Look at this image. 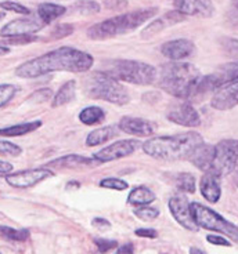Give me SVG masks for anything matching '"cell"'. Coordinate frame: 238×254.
I'll list each match as a JSON object with an SVG mask.
<instances>
[{"label":"cell","mask_w":238,"mask_h":254,"mask_svg":"<svg viewBox=\"0 0 238 254\" xmlns=\"http://www.w3.org/2000/svg\"><path fill=\"white\" fill-rule=\"evenodd\" d=\"M93 63L94 60L90 54L65 46L21 64L15 69V75L24 79H35L57 70L79 73L87 72L93 66Z\"/></svg>","instance_id":"1"},{"label":"cell","mask_w":238,"mask_h":254,"mask_svg":"<svg viewBox=\"0 0 238 254\" xmlns=\"http://www.w3.org/2000/svg\"><path fill=\"white\" fill-rule=\"evenodd\" d=\"M202 79V73L193 64L172 61L159 66L157 80L165 93L187 100L198 94Z\"/></svg>","instance_id":"2"},{"label":"cell","mask_w":238,"mask_h":254,"mask_svg":"<svg viewBox=\"0 0 238 254\" xmlns=\"http://www.w3.org/2000/svg\"><path fill=\"white\" fill-rule=\"evenodd\" d=\"M204 144L202 135L197 131L155 137L143 144V151L158 160H184L190 159L193 152Z\"/></svg>","instance_id":"3"},{"label":"cell","mask_w":238,"mask_h":254,"mask_svg":"<svg viewBox=\"0 0 238 254\" xmlns=\"http://www.w3.org/2000/svg\"><path fill=\"white\" fill-rule=\"evenodd\" d=\"M157 13H158L157 7H144V8L135 10L122 15H116L91 26L87 31V36L98 40V39H108L125 35V33L135 31L136 28L143 25L144 22H147L148 19L153 18Z\"/></svg>","instance_id":"4"},{"label":"cell","mask_w":238,"mask_h":254,"mask_svg":"<svg viewBox=\"0 0 238 254\" xmlns=\"http://www.w3.org/2000/svg\"><path fill=\"white\" fill-rule=\"evenodd\" d=\"M83 89L86 95H89L90 98L103 100L116 105H125L130 100L128 89L122 83L107 75L103 70L89 75L84 80Z\"/></svg>","instance_id":"5"},{"label":"cell","mask_w":238,"mask_h":254,"mask_svg":"<svg viewBox=\"0 0 238 254\" xmlns=\"http://www.w3.org/2000/svg\"><path fill=\"white\" fill-rule=\"evenodd\" d=\"M103 72L119 82L147 86L158 79V69L150 64L135 60H116L105 64Z\"/></svg>","instance_id":"6"},{"label":"cell","mask_w":238,"mask_h":254,"mask_svg":"<svg viewBox=\"0 0 238 254\" xmlns=\"http://www.w3.org/2000/svg\"><path fill=\"white\" fill-rule=\"evenodd\" d=\"M191 207H193L194 217H195L198 227L215 231V232H220L238 243V227L236 224L227 221L225 217L220 216L215 210L209 209L205 204L193 202Z\"/></svg>","instance_id":"7"},{"label":"cell","mask_w":238,"mask_h":254,"mask_svg":"<svg viewBox=\"0 0 238 254\" xmlns=\"http://www.w3.org/2000/svg\"><path fill=\"white\" fill-rule=\"evenodd\" d=\"M238 166V140L226 138L215 145V160L209 170L219 178L225 177Z\"/></svg>","instance_id":"8"},{"label":"cell","mask_w":238,"mask_h":254,"mask_svg":"<svg viewBox=\"0 0 238 254\" xmlns=\"http://www.w3.org/2000/svg\"><path fill=\"white\" fill-rule=\"evenodd\" d=\"M238 80V61L223 64L211 75L204 76L200 84L198 94H204L208 91H218L230 83Z\"/></svg>","instance_id":"9"},{"label":"cell","mask_w":238,"mask_h":254,"mask_svg":"<svg viewBox=\"0 0 238 254\" xmlns=\"http://www.w3.org/2000/svg\"><path fill=\"white\" fill-rule=\"evenodd\" d=\"M169 210L172 213V216L176 221L180 224L181 227L188 231H198V224L195 221V217H194L193 207L191 203L188 202L186 195L179 193V195H174L170 197L169 200Z\"/></svg>","instance_id":"10"},{"label":"cell","mask_w":238,"mask_h":254,"mask_svg":"<svg viewBox=\"0 0 238 254\" xmlns=\"http://www.w3.org/2000/svg\"><path fill=\"white\" fill-rule=\"evenodd\" d=\"M53 176H54V172L49 170L47 167H40V169L11 173L6 177V181L7 184L11 185L14 188H31Z\"/></svg>","instance_id":"11"},{"label":"cell","mask_w":238,"mask_h":254,"mask_svg":"<svg viewBox=\"0 0 238 254\" xmlns=\"http://www.w3.org/2000/svg\"><path fill=\"white\" fill-rule=\"evenodd\" d=\"M139 145V142L136 140H121L116 141L111 145L105 146L103 149H100L98 152L93 155V159L100 163H108L112 160L126 158L129 155L135 152L136 148Z\"/></svg>","instance_id":"12"},{"label":"cell","mask_w":238,"mask_h":254,"mask_svg":"<svg viewBox=\"0 0 238 254\" xmlns=\"http://www.w3.org/2000/svg\"><path fill=\"white\" fill-rule=\"evenodd\" d=\"M167 119L172 123L186 127H197L201 123L198 111L188 102H180L173 105L167 112Z\"/></svg>","instance_id":"13"},{"label":"cell","mask_w":238,"mask_h":254,"mask_svg":"<svg viewBox=\"0 0 238 254\" xmlns=\"http://www.w3.org/2000/svg\"><path fill=\"white\" fill-rule=\"evenodd\" d=\"M45 24L35 18H18L8 22L0 29L1 38L7 36H22V35H35Z\"/></svg>","instance_id":"14"},{"label":"cell","mask_w":238,"mask_h":254,"mask_svg":"<svg viewBox=\"0 0 238 254\" xmlns=\"http://www.w3.org/2000/svg\"><path fill=\"white\" fill-rule=\"evenodd\" d=\"M119 128L123 133L136 137H150L153 135L157 128V125L153 122L143 119V118H135V116H123L119 121Z\"/></svg>","instance_id":"15"},{"label":"cell","mask_w":238,"mask_h":254,"mask_svg":"<svg viewBox=\"0 0 238 254\" xmlns=\"http://www.w3.org/2000/svg\"><path fill=\"white\" fill-rule=\"evenodd\" d=\"M195 50V46L188 39H174L161 46V53L169 60L179 63L184 58L190 57Z\"/></svg>","instance_id":"16"},{"label":"cell","mask_w":238,"mask_h":254,"mask_svg":"<svg viewBox=\"0 0 238 254\" xmlns=\"http://www.w3.org/2000/svg\"><path fill=\"white\" fill-rule=\"evenodd\" d=\"M238 105V80L218 90L213 95L211 107L218 111H229Z\"/></svg>","instance_id":"17"},{"label":"cell","mask_w":238,"mask_h":254,"mask_svg":"<svg viewBox=\"0 0 238 254\" xmlns=\"http://www.w3.org/2000/svg\"><path fill=\"white\" fill-rule=\"evenodd\" d=\"M187 18V15H184L180 11L174 10V11H169L161 18H157L155 21H153L150 25H147L142 32V38L143 39H150L158 35L159 32H162L163 29H166L170 25H174V24H179L181 21H184Z\"/></svg>","instance_id":"18"},{"label":"cell","mask_w":238,"mask_h":254,"mask_svg":"<svg viewBox=\"0 0 238 254\" xmlns=\"http://www.w3.org/2000/svg\"><path fill=\"white\" fill-rule=\"evenodd\" d=\"M173 6L177 11L184 15H200V17H211L213 14V4L211 1L201 0H177L173 1Z\"/></svg>","instance_id":"19"},{"label":"cell","mask_w":238,"mask_h":254,"mask_svg":"<svg viewBox=\"0 0 238 254\" xmlns=\"http://www.w3.org/2000/svg\"><path fill=\"white\" fill-rule=\"evenodd\" d=\"M220 178L215 176L213 173H205L200 181L201 195L205 197L209 203H216L219 202L222 196V188H220Z\"/></svg>","instance_id":"20"},{"label":"cell","mask_w":238,"mask_h":254,"mask_svg":"<svg viewBox=\"0 0 238 254\" xmlns=\"http://www.w3.org/2000/svg\"><path fill=\"white\" fill-rule=\"evenodd\" d=\"M188 160L197 169H200L201 172L208 173L212 169L213 160H215V146L204 142L202 145H200L194 151Z\"/></svg>","instance_id":"21"},{"label":"cell","mask_w":238,"mask_h":254,"mask_svg":"<svg viewBox=\"0 0 238 254\" xmlns=\"http://www.w3.org/2000/svg\"><path fill=\"white\" fill-rule=\"evenodd\" d=\"M46 166L54 167V169H84V167H91L93 160L80 155H67L53 162H49Z\"/></svg>","instance_id":"22"},{"label":"cell","mask_w":238,"mask_h":254,"mask_svg":"<svg viewBox=\"0 0 238 254\" xmlns=\"http://www.w3.org/2000/svg\"><path fill=\"white\" fill-rule=\"evenodd\" d=\"M77 97V82L75 80H68L64 83L58 91L54 94L52 105L53 107H61V105H67Z\"/></svg>","instance_id":"23"},{"label":"cell","mask_w":238,"mask_h":254,"mask_svg":"<svg viewBox=\"0 0 238 254\" xmlns=\"http://www.w3.org/2000/svg\"><path fill=\"white\" fill-rule=\"evenodd\" d=\"M157 196L151 190H148L147 187H136L135 190L129 193L128 203L132 206H147V204L153 203Z\"/></svg>","instance_id":"24"},{"label":"cell","mask_w":238,"mask_h":254,"mask_svg":"<svg viewBox=\"0 0 238 254\" xmlns=\"http://www.w3.org/2000/svg\"><path fill=\"white\" fill-rule=\"evenodd\" d=\"M67 8L61 4H54V3H42L38 7V14L40 21L43 24H50L54 19H57L58 17H61L63 14H65Z\"/></svg>","instance_id":"25"},{"label":"cell","mask_w":238,"mask_h":254,"mask_svg":"<svg viewBox=\"0 0 238 254\" xmlns=\"http://www.w3.org/2000/svg\"><path fill=\"white\" fill-rule=\"evenodd\" d=\"M116 135V128L114 126H105L100 127L93 130L91 133H89L87 138H86V145L87 146H97L101 145L104 142H107L111 140L112 137Z\"/></svg>","instance_id":"26"},{"label":"cell","mask_w":238,"mask_h":254,"mask_svg":"<svg viewBox=\"0 0 238 254\" xmlns=\"http://www.w3.org/2000/svg\"><path fill=\"white\" fill-rule=\"evenodd\" d=\"M42 126V122L35 121L29 122V123H19V125H14L10 127H3L0 130V134L3 137H21V135H25L38 130L39 127Z\"/></svg>","instance_id":"27"},{"label":"cell","mask_w":238,"mask_h":254,"mask_svg":"<svg viewBox=\"0 0 238 254\" xmlns=\"http://www.w3.org/2000/svg\"><path fill=\"white\" fill-rule=\"evenodd\" d=\"M104 118H105V114L100 107H87V108L82 109L79 114V121L86 126L98 125L104 121Z\"/></svg>","instance_id":"28"},{"label":"cell","mask_w":238,"mask_h":254,"mask_svg":"<svg viewBox=\"0 0 238 254\" xmlns=\"http://www.w3.org/2000/svg\"><path fill=\"white\" fill-rule=\"evenodd\" d=\"M174 184L183 192L194 193L195 192V177L191 173H179L174 177Z\"/></svg>","instance_id":"29"},{"label":"cell","mask_w":238,"mask_h":254,"mask_svg":"<svg viewBox=\"0 0 238 254\" xmlns=\"http://www.w3.org/2000/svg\"><path fill=\"white\" fill-rule=\"evenodd\" d=\"M1 236L4 238V239H10V241H15V242H24L26 241L29 235H31V232H29V229L26 228H11V227H7V225H1Z\"/></svg>","instance_id":"30"},{"label":"cell","mask_w":238,"mask_h":254,"mask_svg":"<svg viewBox=\"0 0 238 254\" xmlns=\"http://www.w3.org/2000/svg\"><path fill=\"white\" fill-rule=\"evenodd\" d=\"M135 216L143 221H154L157 217L159 216V210L150 206H143L135 210Z\"/></svg>","instance_id":"31"},{"label":"cell","mask_w":238,"mask_h":254,"mask_svg":"<svg viewBox=\"0 0 238 254\" xmlns=\"http://www.w3.org/2000/svg\"><path fill=\"white\" fill-rule=\"evenodd\" d=\"M39 38L35 35H22V36H7V38H1V46H4L6 43L8 45H28L32 42H38Z\"/></svg>","instance_id":"32"},{"label":"cell","mask_w":238,"mask_h":254,"mask_svg":"<svg viewBox=\"0 0 238 254\" xmlns=\"http://www.w3.org/2000/svg\"><path fill=\"white\" fill-rule=\"evenodd\" d=\"M100 187L101 188H107V190H128L129 185L126 181H123L121 178L110 177L104 178L100 181Z\"/></svg>","instance_id":"33"},{"label":"cell","mask_w":238,"mask_h":254,"mask_svg":"<svg viewBox=\"0 0 238 254\" xmlns=\"http://www.w3.org/2000/svg\"><path fill=\"white\" fill-rule=\"evenodd\" d=\"M17 93V87L14 84H1L0 86V105L4 108L8 102L13 100Z\"/></svg>","instance_id":"34"},{"label":"cell","mask_w":238,"mask_h":254,"mask_svg":"<svg viewBox=\"0 0 238 254\" xmlns=\"http://www.w3.org/2000/svg\"><path fill=\"white\" fill-rule=\"evenodd\" d=\"M0 7L1 10H8V11H14V13L21 14V15H29L31 14V10L28 7L22 6L19 3H15V1H1L0 3Z\"/></svg>","instance_id":"35"},{"label":"cell","mask_w":238,"mask_h":254,"mask_svg":"<svg viewBox=\"0 0 238 254\" xmlns=\"http://www.w3.org/2000/svg\"><path fill=\"white\" fill-rule=\"evenodd\" d=\"M52 97L54 98V94H53L52 89H40L36 90L35 93H32V95H29L28 101L33 102V104H42V102L50 100Z\"/></svg>","instance_id":"36"},{"label":"cell","mask_w":238,"mask_h":254,"mask_svg":"<svg viewBox=\"0 0 238 254\" xmlns=\"http://www.w3.org/2000/svg\"><path fill=\"white\" fill-rule=\"evenodd\" d=\"M74 31V28L70 24H60V25H56L50 32V38L53 40H58V39H63L65 36H70Z\"/></svg>","instance_id":"37"},{"label":"cell","mask_w":238,"mask_h":254,"mask_svg":"<svg viewBox=\"0 0 238 254\" xmlns=\"http://www.w3.org/2000/svg\"><path fill=\"white\" fill-rule=\"evenodd\" d=\"M222 46L227 53V56H230L234 61H238V39H223Z\"/></svg>","instance_id":"38"},{"label":"cell","mask_w":238,"mask_h":254,"mask_svg":"<svg viewBox=\"0 0 238 254\" xmlns=\"http://www.w3.org/2000/svg\"><path fill=\"white\" fill-rule=\"evenodd\" d=\"M0 152H1V155L18 156V155H21V152H22V149H21V146L15 145V144L10 142V141L1 140V142H0Z\"/></svg>","instance_id":"39"},{"label":"cell","mask_w":238,"mask_h":254,"mask_svg":"<svg viewBox=\"0 0 238 254\" xmlns=\"http://www.w3.org/2000/svg\"><path fill=\"white\" fill-rule=\"evenodd\" d=\"M94 243H96L97 249H98V252L101 254L108 253L110 250L112 249H118V242L116 241H108V239H104V238H94L93 239Z\"/></svg>","instance_id":"40"},{"label":"cell","mask_w":238,"mask_h":254,"mask_svg":"<svg viewBox=\"0 0 238 254\" xmlns=\"http://www.w3.org/2000/svg\"><path fill=\"white\" fill-rule=\"evenodd\" d=\"M75 7L82 14H94L100 11V4L96 1H78Z\"/></svg>","instance_id":"41"},{"label":"cell","mask_w":238,"mask_h":254,"mask_svg":"<svg viewBox=\"0 0 238 254\" xmlns=\"http://www.w3.org/2000/svg\"><path fill=\"white\" fill-rule=\"evenodd\" d=\"M91 225L96 229H98V231H101V232H105V231H110L111 229V222L108 220L103 218V217L93 218L91 220Z\"/></svg>","instance_id":"42"},{"label":"cell","mask_w":238,"mask_h":254,"mask_svg":"<svg viewBox=\"0 0 238 254\" xmlns=\"http://www.w3.org/2000/svg\"><path fill=\"white\" fill-rule=\"evenodd\" d=\"M206 241H208V243L215 245V246H226V248L232 246V243L227 241L226 238L219 235H208L206 236Z\"/></svg>","instance_id":"43"},{"label":"cell","mask_w":238,"mask_h":254,"mask_svg":"<svg viewBox=\"0 0 238 254\" xmlns=\"http://www.w3.org/2000/svg\"><path fill=\"white\" fill-rule=\"evenodd\" d=\"M136 235L140 238H147V239H155L158 238V232L154 228H140L136 229Z\"/></svg>","instance_id":"44"},{"label":"cell","mask_w":238,"mask_h":254,"mask_svg":"<svg viewBox=\"0 0 238 254\" xmlns=\"http://www.w3.org/2000/svg\"><path fill=\"white\" fill-rule=\"evenodd\" d=\"M11 172H13V165L6 162V160H1L0 162V174H1V177L6 178L8 174H11Z\"/></svg>","instance_id":"45"},{"label":"cell","mask_w":238,"mask_h":254,"mask_svg":"<svg viewBox=\"0 0 238 254\" xmlns=\"http://www.w3.org/2000/svg\"><path fill=\"white\" fill-rule=\"evenodd\" d=\"M115 254H135V250H133V245L132 243H125L122 246L116 249Z\"/></svg>","instance_id":"46"},{"label":"cell","mask_w":238,"mask_h":254,"mask_svg":"<svg viewBox=\"0 0 238 254\" xmlns=\"http://www.w3.org/2000/svg\"><path fill=\"white\" fill-rule=\"evenodd\" d=\"M190 254H205L202 250H200V249L197 248H191L190 249Z\"/></svg>","instance_id":"47"},{"label":"cell","mask_w":238,"mask_h":254,"mask_svg":"<svg viewBox=\"0 0 238 254\" xmlns=\"http://www.w3.org/2000/svg\"><path fill=\"white\" fill-rule=\"evenodd\" d=\"M8 51H10V49H7L6 46H1V54H6Z\"/></svg>","instance_id":"48"}]
</instances>
